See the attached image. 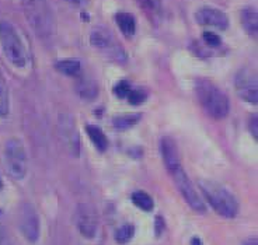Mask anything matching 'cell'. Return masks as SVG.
<instances>
[{
  "mask_svg": "<svg viewBox=\"0 0 258 245\" xmlns=\"http://www.w3.org/2000/svg\"><path fill=\"white\" fill-rule=\"evenodd\" d=\"M27 23L38 38H51L55 33V17L48 0H21Z\"/></svg>",
  "mask_w": 258,
  "mask_h": 245,
  "instance_id": "6da1fadb",
  "label": "cell"
},
{
  "mask_svg": "<svg viewBox=\"0 0 258 245\" xmlns=\"http://www.w3.org/2000/svg\"><path fill=\"white\" fill-rule=\"evenodd\" d=\"M195 91L200 104L208 115L215 119H223L230 111L229 98L216 84L208 78H198L195 81Z\"/></svg>",
  "mask_w": 258,
  "mask_h": 245,
  "instance_id": "7a4b0ae2",
  "label": "cell"
},
{
  "mask_svg": "<svg viewBox=\"0 0 258 245\" xmlns=\"http://www.w3.org/2000/svg\"><path fill=\"white\" fill-rule=\"evenodd\" d=\"M0 46L6 59L17 69L26 67L28 55L17 28L7 20L0 21Z\"/></svg>",
  "mask_w": 258,
  "mask_h": 245,
  "instance_id": "3957f363",
  "label": "cell"
},
{
  "mask_svg": "<svg viewBox=\"0 0 258 245\" xmlns=\"http://www.w3.org/2000/svg\"><path fill=\"white\" fill-rule=\"evenodd\" d=\"M200 188L209 202V205L218 214L227 219L236 217L239 212V203L225 187L213 181H201Z\"/></svg>",
  "mask_w": 258,
  "mask_h": 245,
  "instance_id": "277c9868",
  "label": "cell"
},
{
  "mask_svg": "<svg viewBox=\"0 0 258 245\" xmlns=\"http://www.w3.org/2000/svg\"><path fill=\"white\" fill-rule=\"evenodd\" d=\"M3 167L7 174L14 180H23L27 174L28 161L24 144L19 139L7 140L3 148Z\"/></svg>",
  "mask_w": 258,
  "mask_h": 245,
  "instance_id": "5b68a950",
  "label": "cell"
},
{
  "mask_svg": "<svg viewBox=\"0 0 258 245\" xmlns=\"http://www.w3.org/2000/svg\"><path fill=\"white\" fill-rule=\"evenodd\" d=\"M173 180H174V184L178 188L180 194L182 195V198L185 199L189 207L195 210L197 213H205L207 212V207H205V203L202 202L201 196L197 192V189L192 185L191 180L188 178V175L185 174V171L182 170V166L178 168H175L174 171L170 173Z\"/></svg>",
  "mask_w": 258,
  "mask_h": 245,
  "instance_id": "8992f818",
  "label": "cell"
},
{
  "mask_svg": "<svg viewBox=\"0 0 258 245\" xmlns=\"http://www.w3.org/2000/svg\"><path fill=\"white\" fill-rule=\"evenodd\" d=\"M58 133L64 150L72 155L78 158L80 155V137L76 129L75 119L68 114H60L58 119Z\"/></svg>",
  "mask_w": 258,
  "mask_h": 245,
  "instance_id": "52a82bcc",
  "label": "cell"
},
{
  "mask_svg": "<svg viewBox=\"0 0 258 245\" xmlns=\"http://www.w3.org/2000/svg\"><path fill=\"white\" fill-rule=\"evenodd\" d=\"M234 87L240 98L248 104L257 105L258 103V86L257 76L250 69H240L234 77Z\"/></svg>",
  "mask_w": 258,
  "mask_h": 245,
  "instance_id": "ba28073f",
  "label": "cell"
},
{
  "mask_svg": "<svg viewBox=\"0 0 258 245\" xmlns=\"http://www.w3.org/2000/svg\"><path fill=\"white\" fill-rule=\"evenodd\" d=\"M19 226L27 241L35 242L39 237V219L35 209L30 203L20 207Z\"/></svg>",
  "mask_w": 258,
  "mask_h": 245,
  "instance_id": "9c48e42d",
  "label": "cell"
},
{
  "mask_svg": "<svg viewBox=\"0 0 258 245\" xmlns=\"http://www.w3.org/2000/svg\"><path fill=\"white\" fill-rule=\"evenodd\" d=\"M76 226L86 238H94L98 228V220L94 209L90 205H79L76 210Z\"/></svg>",
  "mask_w": 258,
  "mask_h": 245,
  "instance_id": "30bf717a",
  "label": "cell"
},
{
  "mask_svg": "<svg viewBox=\"0 0 258 245\" xmlns=\"http://www.w3.org/2000/svg\"><path fill=\"white\" fill-rule=\"evenodd\" d=\"M197 23L201 26L213 27L218 30H226L229 27V19L225 12L212 6L201 7L195 14Z\"/></svg>",
  "mask_w": 258,
  "mask_h": 245,
  "instance_id": "8fae6325",
  "label": "cell"
},
{
  "mask_svg": "<svg viewBox=\"0 0 258 245\" xmlns=\"http://www.w3.org/2000/svg\"><path fill=\"white\" fill-rule=\"evenodd\" d=\"M160 151L161 157H163V161H164V166L168 170V173L174 171L175 168L181 167L178 147H177V143L171 137H163L161 139Z\"/></svg>",
  "mask_w": 258,
  "mask_h": 245,
  "instance_id": "7c38bea8",
  "label": "cell"
},
{
  "mask_svg": "<svg viewBox=\"0 0 258 245\" xmlns=\"http://www.w3.org/2000/svg\"><path fill=\"white\" fill-rule=\"evenodd\" d=\"M90 44L94 48H98V49H112V48H115L111 33L105 28H101V27L94 28L91 31Z\"/></svg>",
  "mask_w": 258,
  "mask_h": 245,
  "instance_id": "4fadbf2b",
  "label": "cell"
},
{
  "mask_svg": "<svg viewBox=\"0 0 258 245\" xmlns=\"http://www.w3.org/2000/svg\"><path fill=\"white\" fill-rule=\"evenodd\" d=\"M241 24L245 33L252 38H257L258 33V16L257 9L254 7H244L241 10Z\"/></svg>",
  "mask_w": 258,
  "mask_h": 245,
  "instance_id": "5bb4252c",
  "label": "cell"
},
{
  "mask_svg": "<svg viewBox=\"0 0 258 245\" xmlns=\"http://www.w3.org/2000/svg\"><path fill=\"white\" fill-rule=\"evenodd\" d=\"M116 26L119 27L121 33L126 37V38H132L136 33V20L132 14L126 13V12H119L115 16Z\"/></svg>",
  "mask_w": 258,
  "mask_h": 245,
  "instance_id": "9a60e30c",
  "label": "cell"
},
{
  "mask_svg": "<svg viewBox=\"0 0 258 245\" xmlns=\"http://www.w3.org/2000/svg\"><path fill=\"white\" fill-rule=\"evenodd\" d=\"M55 69L66 76H79V73L82 70V65L76 59H64L55 63Z\"/></svg>",
  "mask_w": 258,
  "mask_h": 245,
  "instance_id": "2e32d148",
  "label": "cell"
},
{
  "mask_svg": "<svg viewBox=\"0 0 258 245\" xmlns=\"http://www.w3.org/2000/svg\"><path fill=\"white\" fill-rule=\"evenodd\" d=\"M87 133H89V137H90V140L93 142V144L96 146V148L98 151H105L107 147H108V140H107V137L104 135V132L100 128H97V126H91L89 125L87 128Z\"/></svg>",
  "mask_w": 258,
  "mask_h": 245,
  "instance_id": "e0dca14e",
  "label": "cell"
},
{
  "mask_svg": "<svg viewBox=\"0 0 258 245\" xmlns=\"http://www.w3.org/2000/svg\"><path fill=\"white\" fill-rule=\"evenodd\" d=\"M139 121H141L139 114H123V115L115 116L112 119V125L118 130H126L132 126H135Z\"/></svg>",
  "mask_w": 258,
  "mask_h": 245,
  "instance_id": "ac0fdd59",
  "label": "cell"
},
{
  "mask_svg": "<svg viewBox=\"0 0 258 245\" xmlns=\"http://www.w3.org/2000/svg\"><path fill=\"white\" fill-rule=\"evenodd\" d=\"M79 94L86 100H93L98 94V89H97L96 83L87 77H82L78 83Z\"/></svg>",
  "mask_w": 258,
  "mask_h": 245,
  "instance_id": "d6986e66",
  "label": "cell"
},
{
  "mask_svg": "<svg viewBox=\"0 0 258 245\" xmlns=\"http://www.w3.org/2000/svg\"><path fill=\"white\" fill-rule=\"evenodd\" d=\"M132 202H134L139 209L145 210V212H150V210L153 209V206H155L153 199H152L146 192H142V191H138V192H135V194L132 195Z\"/></svg>",
  "mask_w": 258,
  "mask_h": 245,
  "instance_id": "ffe728a7",
  "label": "cell"
},
{
  "mask_svg": "<svg viewBox=\"0 0 258 245\" xmlns=\"http://www.w3.org/2000/svg\"><path fill=\"white\" fill-rule=\"evenodd\" d=\"M9 114V89L3 74L0 73V116Z\"/></svg>",
  "mask_w": 258,
  "mask_h": 245,
  "instance_id": "44dd1931",
  "label": "cell"
},
{
  "mask_svg": "<svg viewBox=\"0 0 258 245\" xmlns=\"http://www.w3.org/2000/svg\"><path fill=\"white\" fill-rule=\"evenodd\" d=\"M135 234V227L132 224H123L115 231V241L119 244H126Z\"/></svg>",
  "mask_w": 258,
  "mask_h": 245,
  "instance_id": "7402d4cb",
  "label": "cell"
},
{
  "mask_svg": "<svg viewBox=\"0 0 258 245\" xmlns=\"http://www.w3.org/2000/svg\"><path fill=\"white\" fill-rule=\"evenodd\" d=\"M146 98H148L146 91L141 90V89H131L128 94V101L132 105H141L146 101Z\"/></svg>",
  "mask_w": 258,
  "mask_h": 245,
  "instance_id": "603a6c76",
  "label": "cell"
},
{
  "mask_svg": "<svg viewBox=\"0 0 258 245\" xmlns=\"http://www.w3.org/2000/svg\"><path fill=\"white\" fill-rule=\"evenodd\" d=\"M129 91H131V86L126 80H121L115 84L114 87V94H115L118 98H125L128 97Z\"/></svg>",
  "mask_w": 258,
  "mask_h": 245,
  "instance_id": "cb8c5ba5",
  "label": "cell"
},
{
  "mask_svg": "<svg viewBox=\"0 0 258 245\" xmlns=\"http://www.w3.org/2000/svg\"><path fill=\"white\" fill-rule=\"evenodd\" d=\"M202 38H204V42L208 46H212V48H216V46H219L222 44V38L218 34L212 33V31H205L204 35H202Z\"/></svg>",
  "mask_w": 258,
  "mask_h": 245,
  "instance_id": "d4e9b609",
  "label": "cell"
},
{
  "mask_svg": "<svg viewBox=\"0 0 258 245\" xmlns=\"http://www.w3.org/2000/svg\"><path fill=\"white\" fill-rule=\"evenodd\" d=\"M139 2V5L142 7H145L146 10H150V12H155L159 9V5H160V2L159 0H138Z\"/></svg>",
  "mask_w": 258,
  "mask_h": 245,
  "instance_id": "484cf974",
  "label": "cell"
},
{
  "mask_svg": "<svg viewBox=\"0 0 258 245\" xmlns=\"http://www.w3.org/2000/svg\"><path fill=\"white\" fill-rule=\"evenodd\" d=\"M257 122H258V118L257 115H252L250 118V122H248V126H250V130H251V135L254 136V139H257Z\"/></svg>",
  "mask_w": 258,
  "mask_h": 245,
  "instance_id": "4316f807",
  "label": "cell"
},
{
  "mask_svg": "<svg viewBox=\"0 0 258 245\" xmlns=\"http://www.w3.org/2000/svg\"><path fill=\"white\" fill-rule=\"evenodd\" d=\"M0 245H10L9 244V239H7L6 234L3 232L2 228H0Z\"/></svg>",
  "mask_w": 258,
  "mask_h": 245,
  "instance_id": "83f0119b",
  "label": "cell"
},
{
  "mask_svg": "<svg viewBox=\"0 0 258 245\" xmlns=\"http://www.w3.org/2000/svg\"><path fill=\"white\" fill-rule=\"evenodd\" d=\"M245 245H257V239H248V241L245 242Z\"/></svg>",
  "mask_w": 258,
  "mask_h": 245,
  "instance_id": "f1b7e54d",
  "label": "cell"
},
{
  "mask_svg": "<svg viewBox=\"0 0 258 245\" xmlns=\"http://www.w3.org/2000/svg\"><path fill=\"white\" fill-rule=\"evenodd\" d=\"M192 245H202V242H201V239L200 238H192Z\"/></svg>",
  "mask_w": 258,
  "mask_h": 245,
  "instance_id": "f546056e",
  "label": "cell"
},
{
  "mask_svg": "<svg viewBox=\"0 0 258 245\" xmlns=\"http://www.w3.org/2000/svg\"><path fill=\"white\" fill-rule=\"evenodd\" d=\"M68 2H71L72 5H79L80 3V0H68Z\"/></svg>",
  "mask_w": 258,
  "mask_h": 245,
  "instance_id": "4dcf8cb0",
  "label": "cell"
}]
</instances>
